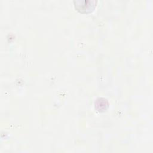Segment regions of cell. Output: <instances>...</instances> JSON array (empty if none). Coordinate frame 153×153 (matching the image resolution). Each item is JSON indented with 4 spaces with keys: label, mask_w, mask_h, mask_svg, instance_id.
I'll list each match as a JSON object with an SVG mask.
<instances>
[{
    "label": "cell",
    "mask_w": 153,
    "mask_h": 153,
    "mask_svg": "<svg viewBox=\"0 0 153 153\" xmlns=\"http://www.w3.org/2000/svg\"><path fill=\"white\" fill-rule=\"evenodd\" d=\"M96 0H74V7L76 10L82 13L91 12L96 5Z\"/></svg>",
    "instance_id": "6da1fadb"
},
{
    "label": "cell",
    "mask_w": 153,
    "mask_h": 153,
    "mask_svg": "<svg viewBox=\"0 0 153 153\" xmlns=\"http://www.w3.org/2000/svg\"><path fill=\"white\" fill-rule=\"evenodd\" d=\"M94 105L97 111L99 112H105L109 107V102L105 98L99 97L96 100Z\"/></svg>",
    "instance_id": "7a4b0ae2"
}]
</instances>
